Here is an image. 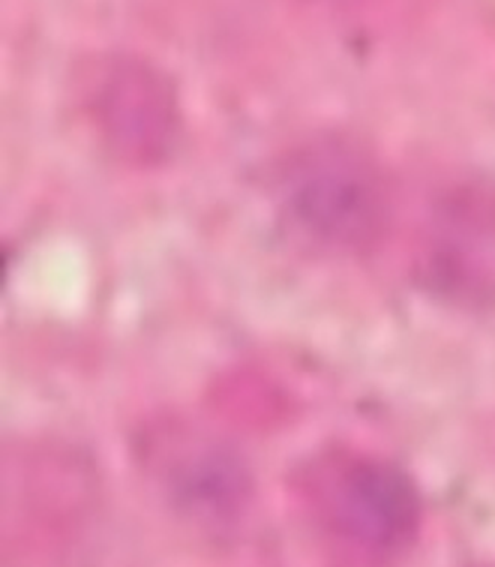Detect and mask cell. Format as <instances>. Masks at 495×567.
<instances>
[{
	"label": "cell",
	"mask_w": 495,
	"mask_h": 567,
	"mask_svg": "<svg viewBox=\"0 0 495 567\" xmlns=\"http://www.w3.org/2000/svg\"><path fill=\"white\" fill-rule=\"evenodd\" d=\"M274 205L300 240L337 256H361L391 228L393 186L363 142L316 135L279 159Z\"/></svg>",
	"instance_id": "1"
},
{
	"label": "cell",
	"mask_w": 495,
	"mask_h": 567,
	"mask_svg": "<svg viewBox=\"0 0 495 567\" xmlns=\"http://www.w3.org/2000/svg\"><path fill=\"white\" fill-rule=\"evenodd\" d=\"M316 523L370 561L403 556L421 532V493L403 468L363 451H328L300 477Z\"/></svg>",
	"instance_id": "2"
},
{
	"label": "cell",
	"mask_w": 495,
	"mask_h": 567,
	"mask_svg": "<svg viewBox=\"0 0 495 567\" xmlns=\"http://www.w3.org/2000/svg\"><path fill=\"white\" fill-rule=\"evenodd\" d=\"M75 103L96 145L133 168L177 151L184 114L175 82L138 54H93L75 70Z\"/></svg>",
	"instance_id": "3"
},
{
	"label": "cell",
	"mask_w": 495,
	"mask_h": 567,
	"mask_svg": "<svg viewBox=\"0 0 495 567\" xmlns=\"http://www.w3.org/2000/svg\"><path fill=\"white\" fill-rule=\"evenodd\" d=\"M135 451L147 481L186 523L226 532L247 516L256 495L247 456L214 430L163 417L145 426Z\"/></svg>",
	"instance_id": "4"
},
{
	"label": "cell",
	"mask_w": 495,
	"mask_h": 567,
	"mask_svg": "<svg viewBox=\"0 0 495 567\" xmlns=\"http://www.w3.org/2000/svg\"><path fill=\"white\" fill-rule=\"evenodd\" d=\"M414 268L426 291L460 307L495 298V189L456 181L426 207Z\"/></svg>",
	"instance_id": "5"
}]
</instances>
